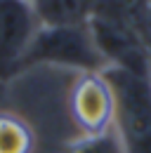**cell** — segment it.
I'll return each instance as SVG.
<instances>
[{
  "label": "cell",
  "instance_id": "2",
  "mask_svg": "<svg viewBox=\"0 0 151 153\" xmlns=\"http://www.w3.org/2000/svg\"><path fill=\"white\" fill-rule=\"evenodd\" d=\"M102 73L116 94V127L128 153H151V78L118 68Z\"/></svg>",
  "mask_w": 151,
  "mask_h": 153
},
{
  "label": "cell",
  "instance_id": "7",
  "mask_svg": "<svg viewBox=\"0 0 151 153\" xmlns=\"http://www.w3.org/2000/svg\"><path fill=\"white\" fill-rule=\"evenodd\" d=\"M36 137L31 127L12 113H0V153H33Z\"/></svg>",
  "mask_w": 151,
  "mask_h": 153
},
{
  "label": "cell",
  "instance_id": "1",
  "mask_svg": "<svg viewBox=\"0 0 151 153\" xmlns=\"http://www.w3.org/2000/svg\"><path fill=\"white\" fill-rule=\"evenodd\" d=\"M36 64L73 68L80 73H99L106 68V61L99 54L87 24L40 26L26 54L24 68L36 66Z\"/></svg>",
  "mask_w": 151,
  "mask_h": 153
},
{
  "label": "cell",
  "instance_id": "8",
  "mask_svg": "<svg viewBox=\"0 0 151 153\" xmlns=\"http://www.w3.org/2000/svg\"><path fill=\"white\" fill-rule=\"evenodd\" d=\"M64 153H128V149H125V141L118 132V127H111L104 132L83 134L73 139Z\"/></svg>",
  "mask_w": 151,
  "mask_h": 153
},
{
  "label": "cell",
  "instance_id": "6",
  "mask_svg": "<svg viewBox=\"0 0 151 153\" xmlns=\"http://www.w3.org/2000/svg\"><path fill=\"white\" fill-rule=\"evenodd\" d=\"M43 26H76L87 24L90 0H33Z\"/></svg>",
  "mask_w": 151,
  "mask_h": 153
},
{
  "label": "cell",
  "instance_id": "3",
  "mask_svg": "<svg viewBox=\"0 0 151 153\" xmlns=\"http://www.w3.org/2000/svg\"><path fill=\"white\" fill-rule=\"evenodd\" d=\"M87 28L102 59L106 61V68L151 78V50L135 21L90 17Z\"/></svg>",
  "mask_w": 151,
  "mask_h": 153
},
{
  "label": "cell",
  "instance_id": "4",
  "mask_svg": "<svg viewBox=\"0 0 151 153\" xmlns=\"http://www.w3.org/2000/svg\"><path fill=\"white\" fill-rule=\"evenodd\" d=\"M40 26L33 0H0V80L24 68Z\"/></svg>",
  "mask_w": 151,
  "mask_h": 153
},
{
  "label": "cell",
  "instance_id": "5",
  "mask_svg": "<svg viewBox=\"0 0 151 153\" xmlns=\"http://www.w3.org/2000/svg\"><path fill=\"white\" fill-rule=\"evenodd\" d=\"M69 108L73 123H78L83 134L116 127V94L102 71L80 73L69 94Z\"/></svg>",
  "mask_w": 151,
  "mask_h": 153
}]
</instances>
